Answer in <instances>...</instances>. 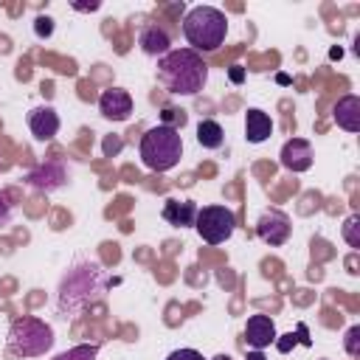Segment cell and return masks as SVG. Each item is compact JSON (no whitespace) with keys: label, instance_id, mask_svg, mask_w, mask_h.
I'll return each mask as SVG.
<instances>
[{"label":"cell","instance_id":"cell-1","mask_svg":"<svg viewBox=\"0 0 360 360\" xmlns=\"http://www.w3.org/2000/svg\"><path fill=\"white\" fill-rule=\"evenodd\" d=\"M158 82L174 96H197L208 82V65L197 51L174 48L158 59Z\"/></svg>","mask_w":360,"mask_h":360},{"label":"cell","instance_id":"cell-2","mask_svg":"<svg viewBox=\"0 0 360 360\" xmlns=\"http://www.w3.org/2000/svg\"><path fill=\"white\" fill-rule=\"evenodd\" d=\"M104 287H107V278H104V270H101L98 262L76 264L62 278V287H59V309L62 312H79L90 301L101 298Z\"/></svg>","mask_w":360,"mask_h":360},{"label":"cell","instance_id":"cell-3","mask_svg":"<svg viewBox=\"0 0 360 360\" xmlns=\"http://www.w3.org/2000/svg\"><path fill=\"white\" fill-rule=\"evenodd\" d=\"M183 34L191 51H217L228 34V17L214 6H194L183 17Z\"/></svg>","mask_w":360,"mask_h":360},{"label":"cell","instance_id":"cell-4","mask_svg":"<svg viewBox=\"0 0 360 360\" xmlns=\"http://www.w3.org/2000/svg\"><path fill=\"white\" fill-rule=\"evenodd\" d=\"M183 158V138L177 132V127L169 124H158L152 129L143 132L141 138V160L146 169L152 172H169L180 163Z\"/></svg>","mask_w":360,"mask_h":360},{"label":"cell","instance_id":"cell-5","mask_svg":"<svg viewBox=\"0 0 360 360\" xmlns=\"http://www.w3.org/2000/svg\"><path fill=\"white\" fill-rule=\"evenodd\" d=\"M51 346H53V329L42 318L22 315V318L11 321L8 338H6L8 354H17V357H39Z\"/></svg>","mask_w":360,"mask_h":360},{"label":"cell","instance_id":"cell-6","mask_svg":"<svg viewBox=\"0 0 360 360\" xmlns=\"http://www.w3.org/2000/svg\"><path fill=\"white\" fill-rule=\"evenodd\" d=\"M194 228L200 233L202 242L208 245H222L233 236L236 231V217L231 208L225 205H202L197 208V217H194Z\"/></svg>","mask_w":360,"mask_h":360},{"label":"cell","instance_id":"cell-7","mask_svg":"<svg viewBox=\"0 0 360 360\" xmlns=\"http://www.w3.org/2000/svg\"><path fill=\"white\" fill-rule=\"evenodd\" d=\"M256 236L270 248L284 245L290 239V217L276 208H267L256 222Z\"/></svg>","mask_w":360,"mask_h":360},{"label":"cell","instance_id":"cell-8","mask_svg":"<svg viewBox=\"0 0 360 360\" xmlns=\"http://www.w3.org/2000/svg\"><path fill=\"white\" fill-rule=\"evenodd\" d=\"M98 110L110 121H127L132 112V96L121 87H110L98 96Z\"/></svg>","mask_w":360,"mask_h":360},{"label":"cell","instance_id":"cell-9","mask_svg":"<svg viewBox=\"0 0 360 360\" xmlns=\"http://www.w3.org/2000/svg\"><path fill=\"white\" fill-rule=\"evenodd\" d=\"M281 166L290 169V172H307L312 166V143L304 141V138H290L284 146H281Z\"/></svg>","mask_w":360,"mask_h":360},{"label":"cell","instance_id":"cell-10","mask_svg":"<svg viewBox=\"0 0 360 360\" xmlns=\"http://www.w3.org/2000/svg\"><path fill=\"white\" fill-rule=\"evenodd\" d=\"M28 129L37 141H51L59 132V115L53 107H37L28 112Z\"/></svg>","mask_w":360,"mask_h":360},{"label":"cell","instance_id":"cell-11","mask_svg":"<svg viewBox=\"0 0 360 360\" xmlns=\"http://www.w3.org/2000/svg\"><path fill=\"white\" fill-rule=\"evenodd\" d=\"M28 186L39 188V191H53L65 183V166L56 163V160H48V163H39L34 172H28Z\"/></svg>","mask_w":360,"mask_h":360},{"label":"cell","instance_id":"cell-12","mask_svg":"<svg viewBox=\"0 0 360 360\" xmlns=\"http://www.w3.org/2000/svg\"><path fill=\"white\" fill-rule=\"evenodd\" d=\"M245 340L256 352H262L264 346H270L276 340V326H273L270 315H250L248 323H245Z\"/></svg>","mask_w":360,"mask_h":360},{"label":"cell","instance_id":"cell-13","mask_svg":"<svg viewBox=\"0 0 360 360\" xmlns=\"http://www.w3.org/2000/svg\"><path fill=\"white\" fill-rule=\"evenodd\" d=\"M332 115H335V121H338L340 129H346V132H357V129H360V96L349 93V96L338 98Z\"/></svg>","mask_w":360,"mask_h":360},{"label":"cell","instance_id":"cell-14","mask_svg":"<svg viewBox=\"0 0 360 360\" xmlns=\"http://www.w3.org/2000/svg\"><path fill=\"white\" fill-rule=\"evenodd\" d=\"M138 45L143 53L149 56H166L172 51V39L169 34L160 28V25H146L141 34H138Z\"/></svg>","mask_w":360,"mask_h":360},{"label":"cell","instance_id":"cell-15","mask_svg":"<svg viewBox=\"0 0 360 360\" xmlns=\"http://www.w3.org/2000/svg\"><path fill=\"white\" fill-rule=\"evenodd\" d=\"M270 135H273V121H270V115L262 112V110H256V107H250V110L245 112V138H248L250 143H262V141H267Z\"/></svg>","mask_w":360,"mask_h":360},{"label":"cell","instance_id":"cell-16","mask_svg":"<svg viewBox=\"0 0 360 360\" xmlns=\"http://www.w3.org/2000/svg\"><path fill=\"white\" fill-rule=\"evenodd\" d=\"M194 217H197V205L188 200H166L163 205V219L169 225L186 228V225H194Z\"/></svg>","mask_w":360,"mask_h":360},{"label":"cell","instance_id":"cell-17","mask_svg":"<svg viewBox=\"0 0 360 360\" xmlns=\"http://www.w3.org/2000/svg\"><path fill=\"white\" fill-rule=\"evenodd\" d=\"M197 141H200V146H205V149H219L222 141H225V132H222V127H219L217 121L202 118V121L197 124Z\"/></svg>","mask_w":360,"mask_h":360},{"label":"cell","instance_id":"cell-18","mask_svg":"<svg viewBox=\"0 0 360 360\" xmlns=\"http://www.w3.org/2000/svg\"><path fill=\"white\" fill-rule=\"evenodd\" d=\"M273 343H276V349H278L281 354H287V352H290L295 343H304V346H309V338H307V326H304V323H298V332H295V335H292V332H287V335H281V338H278V340H273Z\"/></svg>","mask_w":360,"mask_h":360},{"label":"cell","instance_id":"cell-19","mask_svg":"<svg viewBox=\"0 0 360 360\" xmlns=\"http://www.w3.org/2000/svg\"><path fill=\"white\" fill-rule=\"evenodd\" d=\"M96 354H98V343H82V346H73L56 354L53 360H96Z\"/></svg>","mask_w":360,"mask_h":360},{"label":"cell","instance_id":"cell-20","mask_svg":"<svg viewBox=\"0 0 360 360\" xmlns=\"http://www.w3.org/2000/svg\"><path fill=\"white\" fill-rule=\"evenodd\" d=\"M357 228H360V219H357V214H352V217L346 219V225H343V236H346V242H349L352 248H360V236H357Z\"/></svg>","mask_w":360,"mask_h":360},{"label":"cell","instance_id":"cell-21","mask_svg":"<svg viewBox=\"0 0 360 360\" xmlns=\"http://www.w3.org/2000/svg\"><path fill=\"white\" fill-rule=\"evenodd\" d=\"M346 352H349L352 357L360 354V326H352V329L346 332Z\"/></svg>","mask_w":360,"mask_h":360},{"label":"cell","instance_id":"cell-22","mask_svg":"<svg viewBox=\"0 0 360 360\" xmlns=\"http://www.w3.org/2000/svg\"><path fill=\"white\" fill-rule=\"evenodd\" d=\"M11 214H14V202L8 200L6 191H0V225H6L11 219Z\"/></svg>","mask_w":360,"mask_h":360},{"label":"cell","instance_id":"cell-23","mask_svg":"<svg viewBox=\"0 0 360 360\" xmlns=\"http://www.w3.org/2000/svg\"><path fill=\"white\" fill-rule=\"evenodd\" d=\"M166 360H205V357H202L197 349H174Z\"/></svg>","mask_w":360,"mask_h":360},{"label":"cell","instance_id":"cell-24","mask_svg":"<svg viewBox=\"0 0 360 360\" xmlns=\"http://www.w3.org/2000/svg\"><path fill=\"white\" fill-rule=\"evenodd\" d=\"M34 31H37V37H51L53 34V20L51 17H37Z\"/></svg>","mask_w":360,"mask_h":360},{"label":"cell","instance_id":"cell-25","mask_svg":"<svg viewBox=\"0 0 360 360\" xmlns=\"http://www.w3.org/2000/svg\"><path fill=\"white\" fill-rule=\"evenodd\" d=\"M121 152V138H107L104 141V155H118Z\"/></svg>","mask_w":360,"mask_h":360},{"label":"cell","instance_id":"cell-26","mask_svg":"<svg viewBox=\"0 0 360 360\" xmlns=\"http://www.w3.org/2000/svg\"><path fill=\"white\" fill-rule=\"evenodd\" d=\"M172 118H177L180 121V127H183V121H186V115H183V110L177 112V110H166V115H163V124H169Z\"/></svg>","mask_w":360,"mask_h":360},{"label":"cell","instance_id":"cell-27","mask_svg":"<svg viewBox=\"0 0 360 360\" xmlns=\"http://www.w3.org/2000/svg\"><path fill=\"white\" fill-rule=\"evenodd\" d=\"M231 79H233V82H242V79H245V70H242L239 65H233V68H231Z\"/></svg>","mask_w":360,"mask_h":360},{"label":"cell","instance_id":"cell-28","mask_svg":"<svg viewBox=\"0 0 360 360\" xmlns=\"http://www.w3.org/2000/svg\"><path fill=\"white\" fill-rule=\"evenodd\" d=\"M248 360H267V357H264L262 352H250V354H248Z\"/></svg>","mask_w":360,"mask_h":360},{"label":"cell","instance_id":"cell-29","mask_svg":"<svg viewBox=\"0 0 360 360\" xmlns=\"http://www.w3.org/2000/svg\"><path fill=\"white\" fill-rule=\"evenodd\" d=\"M211 360H233L231 354H217V357H211Z\"/></svg>","mask_w":360,"mask_h":360}]
</instances>
